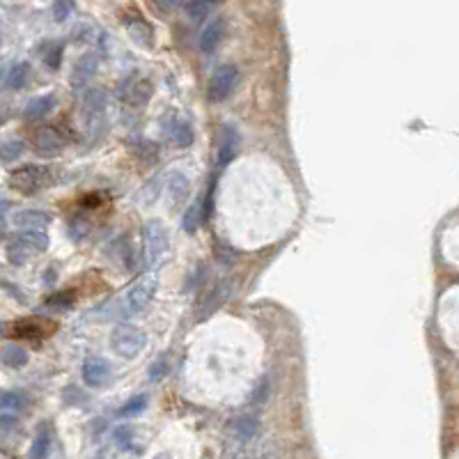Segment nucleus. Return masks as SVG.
Returning <instances> with one entry per match:
<instances>
[{
  "instance_id": "obj_1",
  "label": "nucleus",
  "mask_w": 459,
  "mask_h": 459,
  "mask_svg": "<svg viewBox=\"0 0 459 459\" xmlns=\"http://www.w3.org/2000/svg\"><path fill=\"white\" fill-rule=\"evenodd\" d=\"M168 248H170V241H168V232L163 228L161 221H147L143 225V257H145V264L150 271H157L166 264L168 259Z\"/></svg>"
},
{
  "instance_id": "obj_2",
  "label": "nucleus",
  "mask_w": 459,
  "mask_h": 459,
  "mask_svg": "<svg viewBox=\"0 0 459 459\" xmlns=\"http://www.w3.org/2000/svg\"><path fill=\"white\" fill-rule=\"evenodd\" d=\"M154 292H157V280H154V276H143V278L124 294L122 301H119L117 306L112 308V310H115L117 319H127V317L141 315L143 310L150 306Z\"/></svg>"
},
{
  "instance_id": "obj_3",
  "label": "nucleus",
  "mask_w": 459,
  "mask_h": 459,
  "mask_svg": "<svg viewBox=\"0 0 459 459\" xmlns=\"http://www.w3.org/2000/svg\"><path fill=\"white\" fill-rule=\"evenodd\" d=\"M56 181V170L49 166H23L10 175V186L23 195H34L46 190Z\"/></svg>"
},
{
  "instance_id": "obj_4",
  "label": "nucleus",
  "mask_w": 459,
  "mask_h": 459,
  "mask_svg": "<svg viewBox=\"0 0 459 459\" xmlns=\"http://www.w3.org/2000/svg\"><path fill=\"white\" fill-rule=\"evenodd\" d=\"M145 344H147V335L131 324L117 326L110 335V347L122 358H136L145 349Z\"/></svg>"
},
{
  "instance_id": "obj_5",
  "label": "nucleus",
  "mask_w": 459,
  "mask_h": 459,
  "mask_svg": "<svg viewBox=\"0 0 459 459\" xmlns=\"http://www.w3.org/2000/svg\"><path fill=\"white\" fill-rule=\"evenodd\" d=\"M239 83V69L235 65H221L216 72L212 74L209 81V90H207V97L212 103H221L235 92Z\"/></svg>"
},
{
  "instance_id": "obj_6",
  "label": "nucleus",
  "mask_w": 459,
  "mask_h": 459,
  "mask_svg": "<svg viewBox=\"0 0 459 459\" xmlns=\"http://www.w3.org/2000/svg\"><path fill=\"white\" fill-rule=\"evenodd\" d=\"M67 143H69L67 134L60 127H53V124L39 127L37 131L32 134L34 150H37V154H44V157H49V154H58Z\"/></svg>"
},
{
  "instance_id": "obj_7",
  "label": "nucleus",
  "mask_w": 459,
  "mask_h": 459,
  "mask_svg": "<svg viewBox=\"0 0 459 459\" xmlns=\"http://www.w3.org/2000/svg\"><path fill=\"white\" fill-rule=\"evenodd\" d=\"M152 83L147 81V79H138V76H129L127 81L119 83V88H117V97L127 101V103H131V106L136 108H141L145 106L147 101L152 99Z\"/></svg>"
},
{
  "instance_id": "obj_8",
  "label": "nucleus",
  "mask_w": 459,
  "mask_h": 459,
  "mask_svg": "<svg viewBox=\"0 0 459 459\" xmlns=\"http://www.w3.org/2000/svg\"><path fill=\"white\" fill-rule=\"evenodd\" d=\"M81 375H83V381H85V386H90V388H103L110 381L112 377V370L108 366V361L106 358H101V356H88L83 363V368H81Z\"/></svg>"
},
{
  "instance_id": "obj_9",
  "label": "nucleus",
  "mask_w": 459,
  "mask_h": 459,
  "mask_svg": "<svg viewBox=\"0 0 459 459\" xmlns=\"http://www.w3.org/2000/svg\"><path fill=\"white\" fill-rule=\"evenodd\" d=\"M106 103H108V94L103 90H88L83 97V117L88 127H92L97 119L103 117L106 112Z\"/></svg>"
},
{
  "instance_id": "obj_10",
  "label": "nucleus",
  "mask_w": 459,
  "mask_h": 459,
  "mask_svg": "<svg viewBox=\"0 0 459 459\" xmlns=\"http://www.w3.org/2000/svg\"><path fill=\"white\" fill-rule=\"evenodd\" d=\"M12 223L23 232H32V230H44L51 223V214L44 209H21L14 212Z\"/></svg>"
},
{
  "instance_id": "obj_11",
  "label": "nucleus",
  "mask_w": 459,
  "mask_h": 459,
  "mask_svg": "<svg viewBox=\"0 0 459 459\" xmlns=\"http://www.w3.org/2000/svg\"><path fill=\"white\" fill-rule=\"evenodd\" d=\"M97 67H99V56L90 51V53H85L79 58V63L74 67V74H72V85L74 88H83L85 83H88L94 74H97Z\"/></svg>"
},
{
  "instance_id": "obj_12",
  "label": "nucleus",
  "mask_w": 459,
  "mask_h": 459,
  "mask_svg": "<svg viewBox=\"0 0 459 459\" xmlns=\"http://www.w3.org/2000/svg\"><path fill=\"white\" fill-rule=\"evenodd\" d=\"M239 152V134L232 127L221 129V147H219V166H228V163L237 157Z\"/></svg>"
},
{
  "instance_id": "obj_13",
  "label": "nucleus",
  "mask_w": 459,
  "mask_h": 459,
  "mask_svg": "<svg viewBox=\"0 0 459 459\" xmlns=\"http://www.w3.org/2000/svg\"><path fill=\"white\" fill-rule=\"evenodd\" d=\"M223 30H225V21L223 19H214L205 25V30L200 34V49L205 53H214L219 49L221 39H223Z\"/></svg>"
},
{
  "instance_id": "obj_14",
  "label": "nucleus",
  "mask_w": 459,
  "mask_h": 459,
  "mask_svg": "<svg viewBox=\"0 0 459 459\" xmlns=\"http://www.w3.org/2000/svg\"><path fill=\"white\" fill-rule=\"evenodd\" d=\"M56 108V97L53 94H41V97H34L28 106H25L23 110V115L25 119H41V117H46L51 110Z\"/></svg>"
},
{
  "instance_id": "obj_15",
  "label": "nucleus",
  "mask_w": 459,
  "mask_h": 459,
  "mask_svg": "<svg viewBox=\"0 0 459 459\" xmlns=\"http://www.w3.org/2000/svg\"><path fill=\"white\" fill-rule=\"evenodd\" d=\"M32 404L25 391H0V411H23Z\"/></svg>"
},
{
  "instance_id": "obj_16",
  "label": "nucleus",
  "mask_w": 459,
  "mask_h": 459,
  "mask_svg": "<svg viewBox=\"0 0 459 459\" xmlns=\"http://www.w3.org/2000/svg\"><path fill=\"white\" fill-rule=\"evenodd\" d=\"M28 351H25L21 344H14V342H10V344H5L3 349H0V363L3 366H7V368H12V370H16V368H23L25 363H28Z\"/></svg>"
},
{
  "instance_id": "obj_17",
  "label": "nucleus",
  "mask_w": 459,
  "mask_h": 459,
  "mask_svg": "<svg viewBox=\"0 0 459 459\" xmlns=\"http://www.w3.org/2000/svg\"><path fill=\"white\" fill-rule=\"evenodd\" d=\"M232 434H235L239 441H248L250 437H255V432L259 427V420H257V415L253 413H244V415H239L237 420H232Z\"/></svg>"
},
{
  "instance_id": "obj_18",
  "label": "nucleus",
  "mask_w": 459,
  "mask_h": 459,
  "mask_svg": "<svg viewBox=\"0 0 459 459\" xmlns=\"http://www.w3.org/2000/svg\"><path fill=\"white\" fill-rule=\"evenodd\" d=\"M205 221V209H202V200H195L186 207L184 212V219H181V230L188 232V235H193L198 232V228L202 225Z\"/></svg>"
},
{
  "instance_id": "obj_19",
  "label": "nucleus",
  "mask_w": 459,
  "mask_h": 459,
  "mask_svg": "<svg viewBox=\"0 0 459 459\" xmlns=\"http://www.w3.org/2000/svg\"><path fill=\"white\" fill-rule=\"evenodd\" d=\"M186 193H188V177L181 175V172H172L170 179H168V198L172 205H181L186 200Z\"/></svg>"
},
{
  "instance_id": "obj_20",
  "label": "nucleus",
  "mask_w": 459,
  "mask_h": 459,
  "mask_svg": "<svg viewBox=\"0 0 459 459\" xmlns=\"http://www.w3.org/2000/svg\"><path fill=\"white\" fill-rule=\"evenodd\" d=\"M32 255H37V253H34V250L25 244L21 237H16V239L10 241V244H7V259H10V262L16 264V266L25 264Z\"/></svg>"
},
{
  "instance_id": "obj_21",
  "label": "nucleus",
  "mask_w": 459,
  "mask_h": 459,
  "mask_svg": "<svg viewBox=\"0 0 459 459\" xmlns=\"http://www.w3.org/2000/svg\"><path fill=\"white\" fill-rule=\"evenodd\" d=\"M214 7H216V0H190L186 5V14L193 23H202L214 12Z\"/></svg>"
},
{
  "instance_id": "obj_22",
  "label": "nucleus",
  "mask_w": 459,
  "mask_h": 459,
  "mask_svg": "<svg viewBox=\"0 0 459 459\" xmlns=\"http://www.w3.org/2000/svg\"><path fill=\"white\" fill-rule=\"evenodd\" d=\"M28 79H30V65L28 63H19L10 69V74H7V88L10 90H21L28 85Z\"/></svg>"
},
{
  "instance_id": "obj_23",
  "label": "nucleus",
  "mask_w": 459,
  "mask_h": 459,
  "mask_svg": "<svg viewBox=\"0 0 459 459\" xmlns=\"http://www.w3.org/2000/svg\"><path fill=\"white\" fill-rule=\"evenodd\" d=\"M25 152V143L19 138H12V141L0 143V161L3 163H14L16 159H21Z\"/></svg>"
},
{
  "instance_id": "obj_24",
  "label": "nucleus",
  "mask_w": 459,
  "mask_h": 459,
  "mask_svg": "<svg viewBox=\"0 0 459 459\" xmlns=\"http://www.w3.org/2000/svg\"><path fill=\"white\" fill-rule=\"evenodd\" d=\"M51 453V434H49V429H39L37 432V437H34L32 441V446H30V459H46Z\"/></svg>"
},
{
  "instance_id": "obj_25",
  "label": "nucleus",
  "mask_w": 459,
  "mask_h": 459,
  "mask_svg": "<svg viewBox=\"0 0 459 459\" xmlns=\"http://www.w3.org/2000/svg\"><path fill=\"white\" fill-rule=\"evenodd\" d=\"M147 409V395H136L129 402H124L119 406L117 415L119 418H134V415H141Z\"/></svg>"
},
{
  "instance_id": "obj_26",
  "label": "nucleus",
  "mask_w": 459,
  "mask_h": 459,
  "mask_svg": "<svg viewBox=\"0 0 459 459\" xmlns=\"http://www.w3.org/2000/svg\"><path fill=\"white\" fill-rule=\"evenodd\" d=\"M134 157L143 163H154L159 159V145L152 143V141H143L134 145Z\"/></svg>"
},
{
  "instance_id": "obj_27",
  "label": "nucleus",
  "mask_w": 459,
  "mask_h": 459,
  "mask_svg": "<svg viewBox=\"0 0 459 459\" xmlns=\"http://www.w3.org/2000/svg\"><path fill=\"white\" fill-rule=\"evenodd\" d=\"M25 244H28L34 253H44V250L49 248V237H46V232L44 230H32V232H23V235H19Z\"/></svg>"
},
{
  "instance_id": "obj_28",
  "label": "nucleus",
  "mask_w": 459,
  "mask_h": 459,
  "mask_svg": "<svg viewBox=\"0 0 459 459\" xmlns=\"http://www.w3.org/2000/svg\"><path fill=\"white\" fill-rule=\"evenodd\" d=\"M127 28H129V32H131V37H134L141 46H152V30L147 28V25H145L143 21H134V23H129Z\"/></svg>"
},
{
  "instance_id": "obj_29",
  "label": "nucleus",
  "mask_w": 459,
  "mask_h": 459,
  "mask_svg": "<svg viewBox=\"0 0 459 459\" xmlns=\"http://www.w3.org/2000/svg\"><path fill=\"white\" fill-rule=\"evenodd\" d=\"M88 232H90V221L85 219V216H76V219H72V223H69V237L74 241L85 239Z\"/></svg>"
},
{
  "instance_id": "obj_30",
  "label": "nucleus",
  "mask_w": 459,
  "mask_h": 459,
  "mask_svg": "<svg viewBox=\"0 0 459 459\" xmlns=\"http://www.w3.org/2000/svg\"><path fill=\"white\" fill-rule=\"evenodd\" d=\"M168 366H170V363H168V354H163V356H159L150 368H147V379H150V381H161L163 377H166Z\"/></svg>"
},
{
  "instance_id": "obj_31",
  "label": "nucleus",
  "mask_w": 459,
  "mask_h": 459,
  "mask_svg": "<svg viewBox=\"0 0 459 459\" xmlns=\"http://www.w3.org/2000/svg\"><path fill=\"white\" fill-rule=\"evenodd\" d=\"M214 255H216V259H219L221 264H235V259H237V250L235 248H230L228 244H214Z\"/></svg>"
},
{
  "instance_id": "obj_32",
  "label": "nucleus",
  "mask_w": 459,
  "mask_h": 459,
  "mask_svg": "<svg viewBox=\"0 0 459 459\" xmlns=\"http://www.w3.org/2000/svg\"><path fill=\"white\" fill-rule=\"evenodd\" d=\"M74 12V0H56L53 3V19L58 23L67 21Z\"/></svg>"
},
{
  "instance_id": "obj_33",
  "label": "nucleus",
  "mask_w": 459,
  "mask_h": 459,
  "mask_svg": "<svg viewBox=\"0 0 459 459\" xmlns=\"http://www.w3.org/2000/svg\"><path fill=\"white\" fill-rule=\"evenodd\" d=\"M172 136H175L179 147H186V145L193 143V131H190V127L186 122H179L175 129H172Z\"/></svg>"
},
{
  "instance_id": "obj_34",
  "label": "nucleus",
  "mask_w": 459,
  "mask_h": 459,
  "mask_svg": "<svg viewBox=\"0 0 459 459\" xmlns=\"http://www.w3.org/2000/svg\"><path fill=\"white\" fill-rule=\"evenodd\" d=\"M51 308H69L74 303V292H60V294H53L49 301Z\"/></svg>"
},
{
  "instance_id": "obj_35",
  "label": "nucleus",
  "mask_w": 459,
  "mask_h": 459,
  "mask_svg": "<svg viewBox=\"0 0 459 459\" xmlns=\"http://www.w3.org/2000/svg\"><path fill=\"white\" fill-rule=\"evenodd\" d=\"M44 63L49 69H58L60 63H63V46H58L53 44L49 51H46V56H44Z\"/></svg>"
},
{
  "instance_id": "obj_36",
  "label": "nucleus",
  "mask_w": 459,
  "mask_h": 459,
  "mask_svg": "<svg viewBox=\"0 0 459 459\" xmlns=\"http://www.w3.org/2000/svg\"><path fill=\"white\" fill-rule=\"evenodd\" d=\"M112 439L117 441V446L122 448V450H129V448H131L134 432H131V427H117L115 434H112Z\"/></svg>"
},
{
  "instance_id": "obj_37",
  "label": "nucleus",
  "mask_w": 459,
  "mask_h": 459,
  "mask_svg": "<svg viewBox=\"0 0 459 459\" xmlns=\"http://www.w3.org/2000/svg\"><path fill=\"white\" fill-rule=\"evenodd\" d=\"M266 395H269V377H262V381H259V384L255 386V391H253V397H250V400H253L255 404L259 402H266Z\"/></svg>"
},
{
  "instance_id": "obj_38",
  "label": "nucleus",
  "mask_w": 459,
  "mask_h": 459,
  "mask_svg": "<svg viewBox=\"0 0 459 459\" xmlns=\"http://www.w3.org/2000/svg\"><path fill=\"white\" fill-rule=\"evenodd\" d=\"M154 5H157L159 10H163V12H172L181 5V0H154Z\"/></svg>"
},
{
  "instance_id": "obj_39",
  "label": "nucleus",
  "mask_w": 459,
  "mask_h": 459,
  "mask_svg": "<svg viewBox=\"0 0 459 459\" xmlns=\"http://www.w3.org/2000/svg\"><path fill=\"white\" fill-rule=\"evenodd\" d=\"M0 425H3V427H10V425H14V418H5V415H3V418H0Z\"/></svg>"
},
{
  "instance_id": "obj_40",
  "label": "nucleus",
  "mask_w": 459,
  "mask_h": 459,
  "mask_svg": "<svg viewBox=\"0 0 459 459\" xmlns=\"http://www.w3.org/2000/svg\"><path fill=\"white\" fill-rule=\"evenodd\" d=\"M7 207H10V202H7V200H0V216H3V212H7Z\"/></svg>"
},
{
  "instance_id": "obj_41",
  "label": "nucleus",
  "mask_w": 459,
  "mask_h": 459,
  "mask_svg": "<svg viewBox=\"0 0 459 459\" xmlns=\"http://www.w3.org/2000/svg\"><path fill=\"white\" fill-rule=\"evenodd\" d=\"M154 459H168L166 455H159V457H154Z\"/></svg>"
},
{
  "instance_id": "obj_42",
  "label": "nucleus",
  "mask_w": 459,
  "mask_h": 459,
  "mask_svg": "<svg viewBox=\"0 0 459 459\" xmlns=\"http://www.w3.org/2000/svg\"><path fill=\"white\" fill-rule=\"evenodd\" d=\"M0 331H3V324H0Z\"/></svg>"
}]
</instances>
